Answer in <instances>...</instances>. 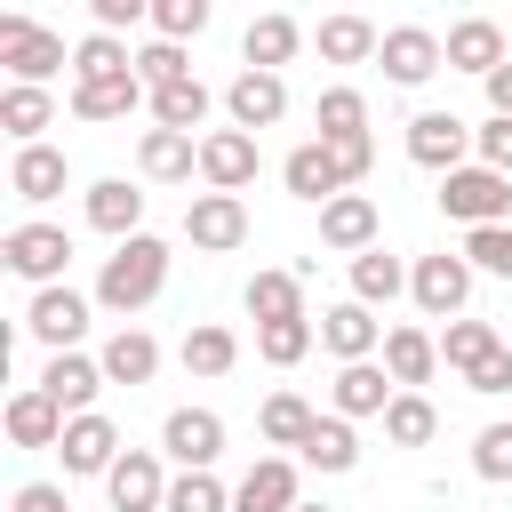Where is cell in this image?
Listing matches in <instances>:
<instances>
[{
    "label": "cell",
    "mask_w": 512,
    "mask_h": 512,
    "mask_svg": "<svg viewBox=\"0 0 512 512\" xmlns=\"http://www.w3.org/2000/svg\"><path fill=\"white\" fill-rule=\"evenodd\" d=\"M160 280H168V248H160L152 232H136V240H120V248L104 256L96 304H104V312H144V304L160 296Z\"/></svg>",
    "instance_id": "1"
},
{
    "label": "cell",
    "mask_w": 512,
    "mask_h": 512,
    "mask_svg": "<svg viewBox=\"0 0 512 512\" xmlns=\"http://www.w3.org/2000/svg\"><path fill=\"white\" fill-rule=\"evenodd\" d=\"M440 208H448L456 224L488 232V224L512 216V176H496V168H456V176H440Z\"/></svg>",
    "instance_id": "2"
},
{
    "label": "cell",
    "mask_w": 512,
    "mask_h": 512,
    "mask_svg": "<svg viewBox=\"0 0 512 512\" xmlns=\"http://www.w3.org/2000/svg\"><path fill=\"white\" fill-rule=\"evenodd\" d=\"M0 64L16 72V88H40L56 64H64V40L32 16H0Z\"/></svg>",
    "instance_id": "3"
},
{
    "label": "cell",
    "mask_w": 512,
    "mask_h": 512,
    "mask_svg": "<svg viewBox=\"0 0 512 512\" xmlns=\"http://www.w3.org/2000/svg\"><path fill=\"white\" fill-rule=\"evenodd\" d=\"M0 256H8V272H16V280H40V288H56V272L72 264V240H64L56 224H16V232L0 240Z\"/></svg>",
    "instance_id": "4"
},
{
    "label": "cell",
    "mask_w": 512,
    "mask_h": 512,
    "mask_svg": "<svg viewBox=\"0 0 512 512\" xmlns=\"http://www.w3.org/2000/svg\"><path fill=\"white\" fill-rule=\"evenodd\" d=\"M464 144H472V128H464L456 112H416V120H408V160H416V168L456 176V168H464Z\"/></svg>",
    "instance_id": "5"
},
{
    "label": "cell",
    "mask_w": 512,
    "mask_h": 512,
    "mask_svg": "<svg viewBox=\"0 0 512 512\" xmlns=\"http://www.w3.org/2000/svg\"><path fill=\"white\" fill-rule=\"evenodd\" d=\"M200 176L216 184V192H248L256 184V136L248 128H216V136H200Z\"/></svg>",
    "instance_id": "6"
},
{
    "label": "cell",
    "mask_w": 512,
    "mask_h": 512,
    "mask_svg": "<svg viewBox=\"0 0 512 512\" xmlns=\"http://www.w3.org/2000/svg\"><path fill=\"white\" fill-rule=\"evenodd\" d=\"M184 240H192V248H208V256H224V248H240V240H248V208H240L232 192H200V200L184 208Z\"/></svg>",
    "instance_id": "7"
},
{
    "label": "cell",
    "mask_w": 512,
    "mask_h": 512,
    "mask_svg": "<svg viewBox=\"0 0 512 512\" xmlns=\"http://www.w3.org/2000/svg\"><path fill=\"white\" fill-rule=\"evenodd\" d=\"M160 448H168L184 472H208V464L224 456V416H208V408H176V416L160 424Z\"/></svg>",
    "instance_id": "8"
},
{
    "label": "cell",
    "mask_w": 512,
    "mask_h": 512,
    "mask_svg": "<svg viewBox=\"0 0 512 512\" xmlns=\"http://www.w3.org/2000/svg\"><path fill=\"white\" fill-rule=\"evenodd\" d=\"M376 56H384V72H392L400 88H424V80L448 64V48H440L424 24H400V32H384V48H376Z\"/></svg>",
    "instance_id": "9"
},
{
    "label": "cell",
    "mask_w": 512,
    "mask_h": 512,
    "mask_svg": "<svg viewBox=\"0 0 512 512\" xmlns=\"http://www.w3.org/2000/svg\"><path fill=\"white\" fill-rule=\"evenodd\" d=\"M408 288H416V304H424L432 320H448V312H464V296H472V264H464V256H424V264L408 272Z\"/></svg>",
    "instance_id": "10"
},
{
    "label": "cell",
    "mask_w": 512,
    "mask_h": 512,
    "mask_svg": "<svg viewBox=\"0 0 512 512\" xmlns=\"http://www.w3.org/2000/svg\"><path fill=\"white\" fill-rule=\"evenodd\" d=\"M56 456H64V472H112L120 464V432H112V416H72L64 424V440H56Z\"/></svg>",
    "instance_id": "11"
},
{
    "label": "cell",
    "mask_w": 512,
    "mask_h": 512,
    "mask_svg": "<svg viewBox=\"0 0 512 512\" xmlns=\"http://www.w3.org/2000/svg\"><path fill=\"white\" fill-rule=\"evenodd\" d=\"M104 488H112V512H160V504H168L160 456H144V448H128V456L104 472Z\"/></svg>",
    "instance_id": "12"
},
{
    "label": "cell",
    "mask_w": 512,
    "mask_h": 512,
    "mask_svg": "<svg viewBox=\"0 0 512 512\" xmlns=\"http://www.w3.org/2000/svg\"><path fill=\"white\" fill-rule=\"evenodd\" d=\"M224 112H232V128H272L280 112H288V88H280V72H240L232 88H224Z\"/></svg>",
    "instance_id": "13"
},
{
    "label": "cell",
    "mask_w": 512,
    "mask_h": 512,
    "mask_svg": "<svg viewBox=\"0 0 512 512\" xmlns=\"http://www.w3.org/2000/svg\"><path fill=\"white\" fill-rule=\"evenodd\" d=\"M40 392L64 408V416H88V400L104 392V360H80V352H56L40 368Z\"/></svg>",
    "instance_id": "14"
},
{
    "label": "cell",
    "mask_w": 512,
    "mask_h": 512,
    "mask_svg": "<svg viewBox=\"0 0 512 512\" xmlns=\"http://www.w3.org/2000/svg\"><path fill=\"white\" fill-rule=\"evenodd\" d=\"M320 240H328V248H344V256H368V248H376V200L336 192V200L320 208Z\"/></svg>",
    "instance_id": "15"
},
{
    "label": "cell",
    "mask_w": 512,
    "mask_h": 512,
    "mask_svg": "<svg viewBox=\"0 0 512 512\" xmlns=\"http://www.w3.org/2000/svg\"><path fill=\"white\" fill-rule=\"evenodd\" d=\"M24 328H32L40 344L72 352V344H80V328H88V304H80L72 288H40V296H32V312H24Z\"/></svg>",
    "instance_id": "16"
},
{
    "label": "cell",
    "mask_w": 512,
    "mask_h": 512,
    "mask_svg": "<svg viewBox=\"0 0 512 512\" xmlns=\"http://www.w3.org/2000/svg\"><path fill=\"white\" fill-rule=\"evenodd\" d=\"M144 104V80L136 72H104V80H72V112L80 120H128Z\"/></svg>",
    "instance_id": "17"
},
{
    "label": "cell",
    "mask_w": 512,
    "mask_h": 512,
    "mask_svg": "<svg viewBox=\"0 0 512 512\" xmlns=\"http://www.w3.org/2000/svg\"><path fill=\"white\" fill-rule=\"evenodd\" d=\"M64 424H72V416H64L40 384L8 400V440H16V448H56V440H64Z\"/></svg>",
    "instance_id": "18"
},
{
    "label": "cell",
    "mask_w": 512,
    "mask_h": 512,
    "mask_svg": "<svg viewBox=\"0 0 512 512\" xmlns=\"http://www.w3.org/2000/svg\"><path fill=\"white\" fill-rule=\"evenodd\" d=\"M232 512H296V464H280V456L248 464V480L232 488Z\"/></svg>",
    "instance_id": "19"
},
{
    "label": "cell",
    "mask_w": 512,
    "mask_h": 512,
    "mask_svg": "<svg viewBox=\"0 0 512 512\" xmlns=\"http://www.w3.org/2000/svg\"><path fill=\"white\" fill-rule=\"evenodd\" d=\"M440 48H448V64H456V72H480V80H488L496 64H512V56H504V32H496L488 16H464Z\"/></svg>",
    "instance_id": "20"
},
{
    "label": "cell",
    "mask_w": 512,
    "mask_h": 512,
    "mask_svg": "<svg viewBox=\"0 0 512 512\" xmlns=\"http://www.w3.org/2000/svg\"><path fill=\"white\" fill-rule=\"evenodd\" d=\"M280 176H288V192H296V200H320V208L344 192V168H336V152H328V144H296Z\"/></svg>",
    "instance_id": "21"
},
{
    "label": "cell",
    "mask_w": 512,
    "mask_h": 512,
    "mask_svg": "<svg viewBox=\"0 0 512 512\" xmlns=\"http://www.w3.org/2000/svg\"><path fill=\"white\" fill-rule=\"evenodd\" d=\"M88 224H96V232H112V240H136V224H144V192H136V184H120V176L88 184Z\"/></svg>",
    "instance_id": "22"
},
{
    "label": "cell",
    "mask_w": 512,
    "mask_h": 512,
    "mask_svg": "<svg viewBox=\"0 0 512 512\" xmlns=\"http://www.w3.org/2000/svg\"><path fill=\"white\" fill-rule=\"evenodd\" d=\"M376 336H384V328H376V312H368V304H336V312H320V344H328L344 368H352V360H368V352H376Z\"/></svg>",
    "instance_id": "23"
},
{
    "label": "cell",
    "mask_w": 512,
    "mask_h": 512,
    "mask_svg": "<svg viewBox=\"0 0 512 512\" xmlns=\"http://www.w3.org/2000/svg\"><path fill=\"white\" fill-rule=\"evenodd\" d=\"M400 392H392V376L376 368V360H352V368H336V416H384Z\"/></svg>",
    "instance_id": "24"
},
{
    "label": "cell",
    "mask_w": 512,
    "mask_h": 512,
    "mask_svg": "<svg viewBox=\"0 0 512 512\" xmlns=\"http://www.w3.org/2000/svg\"><path fill=\"white\" fill-rule=\"evenodd\" d=\"M432 368H440V344L424 328H392L384 336V376L392 384H432Z\"/></svg>",
    "instance_id": "25"
},
{
    "label": "cell",
    "mask_w": 512,
    "mask_h": 512,
    "mask_svg": "<svg viewBox=\"0 0 512 512\" xmlns=\"http://www.w3.org/2000/svg\"><path fill=\"white\" fill-rule=\"evenodd\" d=\"M136 160H144V176L176 184V176H192V168H200V144H192V136H176V128H144Z\"/></svg>",
    "instance_id": "26"
},
{
    "label": "cell",
    "mask_w": 512,
    "mask_h": 512,
    "mask_svg": "<svg viewBox=\"0 0 512 512\" xmlns=\"http://www.w3.org/2000/svg\"><path fill=\"white\" fill-rule=\"evenodd\" d=\"M8 184H16V200H56L64 192V152L56 144H24L16 168H8Z\"/></svg>",
    "instance_id": "27"
},
{
    "label": "cell",
    "mask_w": 512,
    "mask_h": 512,
    "mask_svg": "<svg viewBox=\"0 0 512 512\" xmlns=\"http://www.w3.org/2000/svg\"><path fill=\"white\" fill-rule=\"evenodd\" d=\"M248 312H256V328L304 320V288H296V272H256V280H248Z\"/></svg>",
    "instance_id": "28"
},
{
    "label": "cell",
    "mask_w": 512,
    "mask_h": 512,
    "mask_svg": "<svg viewBox=\"0 0 512 512\" xmlns=\"http://www.w3.org/2000/svg\"><path fill=\"white\" fill-rule=\"evenodd\" d=\"M152 368H160V344L144 328H120L104 344V384H152Z\"/></svg>",
    "instance_id": "29"
},
{
    "label": "cell",
    "mask_w": 512,
    "mask_h": 512,
    "mask_svg": "<svg viewBox=\"0 0 512 512\" xmlns=\"http://www.w3.org/2000/svg\"><path fill=\"white\" fill-rule=\"evenodd\" d=\"M376 48H384V40H376L368 16H328V24H320V56H328V64H368Z\"/></svg>",
    "instance_id": "30"
},
{
    "label": "cell",
    "mask_w": 512,
    "mask_h": 512,
    "mask_svg": "<svg viewBox=\"0 0 512 512\" xmlns=\"http://www.w3.org/2000/svg\"><path fill=\"white\" fill-rule=\"evenodd\" d=\"M296 40H304V32H296V16H256V24H248V40H240V48H248V72L288 64V56H296Z\"/></svg>",
    "instance_id": "31"
},
{
    "label": "cell",
    "mask_w": 512,
    "mask_h": 512,
    "mask_svg": "<svg viewBox=\"0 0 512 512\" xmlns=\"http://www.w3.org/2000/svg\"><path fill=\"white\" fill-rule=\"evenodd\" d=\"M152 120L176 128V136H192V128L208 120V88H200V80H168V88H152Z\"/></svg>",
    "instance_id": "32"
},
{
    "label": "cell",
    "mask_w": 512,
    "mask_h": 512,
    "mask_svg": "<svg viewBox=\"0 0 512 512\" xmlns=\"http://www.w3.org/2000/svg\"><path fill=\"white\" fill-rule=\"evenodd\" d=\"M48 120H56L48 88H8V96H0V128L16 136V152H24V144H40V128H48Z\"/></svg>",
    "instance_id": "33"
},
{
    "label": "cell",
    "mask_w": 512,
    "mask_h": 512,
    "mask_svg": "<svg viewBox=\"0 0 512 512\" xmlns=\"http://www.w3.org/2000/svg\"><path fill=\"white\" fill-rule=\"evenodd\" d=\"M488 352H504V344H496V328H488V320H448V336H440V360H448V368H456V376H472V368H480V360H488Z\"/></svg>",
    "instance_id": "34"
},
{
    "label": "cell",
    "mask_w": 512,
    "mask_h": 512,
    "mask_svg": "<svg viewBox=\"0 0 512 512\" xmlns=\"http://www.w3.org/2000/svg\"><path fill=\"white\" fill-rule=\"evenodd\" d=\"M256 424H264V440H272V448H304V440H312V424H320V416H312V408H304V400H296V392H272V400H264V416H256Z\"/></svg>",
    "instance_id": "35"
},
{
    "label": "cell",
    "mask_w": 512,
    "mask_h": 512,
    "mask_svg": "<svg viewBox=\"0 0 512 512\" xmlns=\"http://www.w3.org/2000/svg\"><path fill=\"white\" fill-rule=\"evenodd\" d=\"M304 464H320V472H352V464H360L352 424H344V416H320V424H312V440H304Z\"/></svg>",
    "instance_id": "36"
},
{
    "label": "cell",
    "mask_w": 512,
    "mask_h": 512,
    "mask_svg": "<svg viewBox=\"0 0 512 512\" xmlns=\"http://www.w3.org/2000/svg\"><path fill=\"white\" fill-rule=\"evenodd\" d=\"M400 280H408V272H400L384 248L352 256V304H392V296H400Z\"/></svg>",
    "instance_id": "37"
},
{
    "label": "cell",
    "mask_w": 512,
    "mask_h": 512,
    "mask_svg": "<svg viewBox=\"0 0 512 512\" xmlns=\"http://www.w3.org/2000/svg\"><path fill=\"white\" fill-rule=\"evenodd\" d=\"M232 360H240V344H232V328H216V320H200V328L184 336V368H192V376H224Z\"/></svg>",
    "instance_id": "38"
},
{
    "label": "cell",
    "mask_w": 512,
    "mask_h": 512,
    "mask_svg": "<svg viewBox=\"0 0 512 512\" xmlns=\"http://www.w3.org/2000/svg\"><path fill=\"white\" fill-rule=\"evenodd\" d=\"M440 432V416H432V400L424 392H400L392 408H384V440H400V448H424Z\"/></svg>",
    "instance_id": "39"
},
{
    "label": "cell",
    "mask_w": 512,
    "mask_h": 512,
    "mask_svg": "<svg viewBox=\"0 0 512 512\" xmlns=\"http://www.w3.org/2000/svg\"><path fill=\"white\" fill-rule=\"evenodd\" d=\"M336 136H368L360 88H328V96H320V144H336Z\"/></svg>",
    "instance_id": "40"
},
{
    "label": "cell",
    "mask_w": 512,
    "mask_h": 512,
    "mask_svg": "<svg viewBox=\"0 0 512 512\" xmlns=\"http://www.w3.org/2000/svg\"><path fill=\"white\" fill-rule=\"evenodd\" d=\"M72 72H80V80H104V72H136V56H120L112 32H88V40L72 48Z\"/></svg>",
    "instance_id": "41"
},
{
    "label": "cell",
    "mask_w": 512,
    "mask_h": 512,
    "mask_svg": "<svg viewBox=\"0 0 512 512\" xmlns=\"http://www.w3.org/2000/svg\"><path fill=\"white\" fill-rule=\"evenodd\" d=\"M256 352H264L272 368H296V360L312 352V320H280V328H256Z\"/></svg>",
    "instance_id": "42"
},
{
    "label": "cell",
    "mask_w": 512,
    "mask_h": 512,
    "mask_svg": "<svg viewBox=\"0 0 512 512\" xmlns=\"http://www.w3.org/2000/svg\"><path fill=\"white\" fill-rule=\"evenodd\" d=\"M168 512H232V496L216 488V472H184L168 480Z\"/></svg>",
    "instance_id": "43"
},
{
    "label": "cell",
    "mask_w": 512,
    "mask_h": 512,
    "mask_svg": "<svg viewBox=\"0 0 512 512\" xmlns=\"http://www.w3.org/2000/svg\"><path fill=\"white\" fill-rule=\"evenodd\" d=\"M136 80H144V88H168V80H192V64H184L176 40H152V48L136 56Z\"/></svg>",
    "instance_id": "44"
},
{
    "label": "cell",
    "mask_w": 512,
    "mask_h": 512,
    "mask_svg": "<svg viewBox=\"0 0 512 512\" xmlns=\"http://www.w3.org/2000/svg\"><path fill=\"white\" fill-rule=\"evenodd\" d=\"M472 472H480V480H512V424H488V432L472 440Z\"/></svg>",
    "instance_id": "45"
},
{
    "label": "cell",
    "mask_w": 512,
    "mask_h": 512,
    "mask_svg": "<svg viewBox=\"0 0 512 512\" xmlns=\"http://www.w3.org/2000/svg\"><path fill=\"white\" fill-rule=\"evenodd\" d=\"M464 256H472L480 272L512 280V224H488V232H472V240H464Z\"/></svg>",
    "instance_id": "46"
},
{
    "label": "cell",
    "mask_w": 512,
    "mask_h": 512,
    "mask_svg": "<svg viewBox=\"0 0 512 512\" xmlns=\"http://www.w3.org/2000/svg\"><path fill=\"white\" fill-rule=\"evenodd\" d=\"M152 24H160V40H184L208 24V0H152Z\"/></svg>",
    "instance_id": "47"
},
{
    "label": "cell",
    "mask_w": 512,
    "mask_h": 512,
    "mask_svg": "<svg viewBox=\"0 0 512 512\" xmlns=\"http://www.w3.org/2000/svg\"><path fill=\"white\" fill-rule=\"evenodd\" d=\"M472 144H480V168L512 176V120H488V128H472Z\"/></svg>",
    "instance_id": "48"
},
{
    "label": "cell",
    "mask_w": 512,
    "mask_h": 512,
    "mask_svg": "<svg viewBox=\"0 0 512 512\" xmlns=\"http://www.w3.org/2000/svg\"><path fill=\"white\" fill-rule=\"evenodd\" d=\"M328 152H336V168H344V184H360V176H368V160H376V144H368V136H336Z\"/></svg>",
    "instance_id": "49"
},
{
    "label": "cell",
    "mask_w": 512,
    "mask_h": 512,
    "mask_svg": "<svg viewBox=\"0 0 512 512\" xmlns=\"http://www.w3.org/2000/svg\"><path fill=\"white\" fill-rule=\"evenodd\" d=\"M464 384H472V392H512V344H504V352H488Z\"/></svg>",
    "instance_id": "50"
},
{
    "label": "cell",
    "mask_w": 512,
    "mask_h": 512,
    "mask_svg": "<svg viewBox=\"0 0 512 512\" xmlns=\"http://www.w3.org/2000/svg\"><path fill=\"white\" fill-rule=\"evenodd\" d=\"M16 512H72V504H64V488L32 480V488H16Z\"/></svg>",
    "instance_id": "51"
},
{
    "label": "cell",
    "mask_w": 512,
    "mask_h": 512,
    "mask_svg": "<svg viewBox=\"0 0 512 512\" xmlns=\"http://www.w3.org/2000/svg\"><path fill=\"white\" fill-rule=\"evenodd\" d=\"M136 16H144V0H96V32H120Z\"/></svg>",
    "instance_id": "52"
},
{
    "label": "cell",
    "mask_w": 512,
    "mask_h": 512,
    "mask_svg": "<svg viewBox=\"0 0 512 512\" xmlns=\"http://www.w3.org/2000/svg\"><path fill=\"white\" fill-rule=\"evenodd\" d=\"M488 104H496V120H512V64L488 72Z\"/></svg>",
    "instance_id": "53"
},
{
    "label": "cell",
    "mask_w": 512,
    "mask_h": 512,
    "mask_svg": "<svg viewBox=\"0 0 512 512\" xmlns=\"http://www.w3.org/2000/svg\"><path fill=\"white\" fill-rule=\"evenodd\" d=\"M296 512H328V504H296Z\"/></svg>",
    "instance_id": "54"
}]
</instances>
